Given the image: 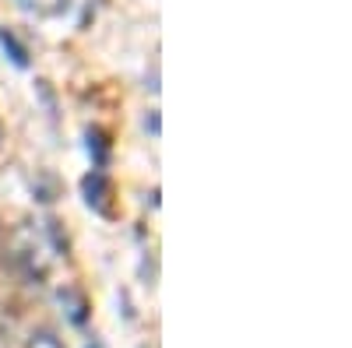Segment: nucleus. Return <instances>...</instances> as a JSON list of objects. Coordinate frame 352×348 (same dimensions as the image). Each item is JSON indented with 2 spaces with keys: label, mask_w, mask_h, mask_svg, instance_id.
I'll return each mask as SVG.
<instances>
[{
  "label": "nucleus",
  "mask_w": 352,
  "mask_h": 348,
  "mask_svg": "<svg viewBox=\"0 0 352 348\" xmlns=\"http://www.w3.org/2000/svg\"><path fill=\"white\" fill-rule=\"evenodd\" d=\"M0 43L11 46V53H14V64H18V67H25V49H21V46L11 39V32H0Z\"/></svg>",
  "instance_id": "f03ea898"
},
{
  "label": "nucleus",
  "mask_w": 352,
  "mask_h": 348,
  "mask_svg": "<svg viewBox=\"0 0 352 348\" xmlns=\"http://www.w3.org/2000/svg\"><path fill=\"white\" fill-rule=\"evenodd\" d=\"M85 200L92 205L96 211H106V194H109V183L102 180V172H92V176H85Z\"/></svg>",
  "instance_id": "f257e3e1"
}]
</instances>
